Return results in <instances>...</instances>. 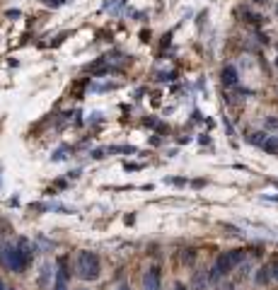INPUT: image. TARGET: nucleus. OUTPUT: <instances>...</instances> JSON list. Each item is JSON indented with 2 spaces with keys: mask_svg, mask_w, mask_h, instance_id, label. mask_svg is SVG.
<instances>
[{
  "mask_svg": "<svg viewBox=\"0 0 278 290\" xmlns=\"http://www.w3.org/2000/svg\"><path fill=\"white\" fill-rule=\"evenodd\" d=\"M0 263L7 271H12V273H22L29 263H31V252H29L22 242L20 244H7L0 252Z\"/></svg>",
  "mask_w": 278,
  "mask_h": 290,
  "instance_id": "1",
  "label": "nucleus"
},
{
  "mask_svg": "<svg viewBox=\"0 0 278 290\" xmlns=\"http://www.w3.org/2000/svg\"><path fill=\"white\" fill-rule=\"evenodd\" d=\"M102 273V261L94 252H80L78 254V276L83 281H97Z\"/></svg>",
  "mask_w": 278,
  "mask_h": 290,
  "instance_id": "2",
  "label": "nucleus"
},
{
  "mask_svg": "<svg viewBox=\"0 0 278 290\" xmlns=\"http://www.w3.org/2000/svg\"><path fill=\"white\" fill-rule=\"evenodd\" d=\"M245 259V249H232V252H225L220 254L216 263H213V271H211V281H218L220 276H227L240 261Z\"/></svg>",
  "mask_w": 278,
  "mask_h": 290,
  "instance_id": "3",
  "label": "nucleus"
},
{
  "mask_svg": "<svg viewBox=\"0 0 278 290\" xmlns=\"http://www.w3.org/2000/svg\"><path fill=\"white\" fill-rule=\"evenodd\" d=\"M162 288V271L160 266H150L143 276V290H160Z\"/></svg>",
  "mask_w": 278,
  "mask_h": 290,
  "instance_id": "4",
  "label": "nucleus"
},
{
  "mask_svg": "<svg viewBox=\"0 0 278 290\" xmlns=\"http://www.w3.org/2000/svg\"><path fill=\"white\" fill-rule=\"evenodd\" d=\"M220 80H222V85L225 87L237 85V68H235V65H225L222 73H220Z\"/></svg>",
  "mask_w": 278,
  "mask_h": 290,
  "instance_id": "5",
  "label": "nucleus"
},
{
  "mask_svg": "<svg viewBox=\"0 0 278 290\" xmlns=\"http://www.w3.org/2000/svg\"><path fill=\"white\" fill-rule=\"evenodd\" d=\"M261 147H264V152H269V155H278V136H269Z\"/></svg>",
  "mask_w": 278,
  "mask_h": 290,
  "instance_id": "6",
  "label": "nucleus"
},
{
  "mask_svg": "<svg viewBox=\"0 0 278 290\" xmlns=\"http://www.w3.org/2000/svg\"><path fill=\"white\" fill-rule=\"evenodd\" d=\"M269 278H271V266H264V268H259V273H256V283H261V286H264Z\"/></svg>",
  "mask_w": 278,
  "mask_h": 290,
  "instance_id": "7",
  "label": "nucleus"
},
{
  "mask_svg": "<svg viewBox=\"0 0 278 290\" xmlns=\"http://www.w3.org/2000/svg\"><path fill=\"white\" fill-rule=\"evenodd\" d=\"M266 138H269L266 133H261V131H256V133H251V136H249V138H247V141H249L251 145H259V147H261V145H264V141H266Z\"/></svg>",
  "mask_w": 278,
  "mask_h": 290,
  "instance_id": "8",
  "label": "nucleus"
},
{
  "mask_svg": "<svg viewBox=\"0 0 278 290\" xmlns=\"http://www.w3.org/2000/svg\"><path fill=\"white\" fill-rule=\"evenodd\" d=\"M68 157V147H58L54 152V160H65Z\"/></svg>",
  "mask_w": 278,
  "mask_h": 290,
  "instance_id": "9",
  "label": "nucleus"
},
{
  "mask_svg": "<svg viewBox=\"0 0 278 290\" xmlns=\"http://www.w3.org/2000/svg\"><path fill=\"white\" fill-rule=\"evenodd\" d=\"M65 2H68V0H46L49 7H58V5H65Z\"/></svg>",
  "mask_w": 278,
  "mask_h": 290,
  "instance_id": "10",
  "label": "nucleus"
},
{
  "mask_svg": "<svg viewBox=\"0 0 278 290\" xmlns=\"http://www.w3.org/2000/svg\"><path fill=\"white\" fill-rule=\"evenodd\" d=\"M39 281H41V283H46V281H49V266L41 271V278H39Z\"/></svg>",
  "mask_w": 278,
  "mask_h": 290,
  "instance_id": "11",
  "label": "nucleus"
},
{
  "mask_svg": "<svg viewBox=\"0 0 278 290\" xmlns=\"http://www.w3.org/2000/svg\"><path fill=\"white\" fill-rule=\"evenodd\" d=\"M271 276L278 281V261H274V266H271Z\"/></svg>",
  "mask_w": 278,
  "mask_h": 290,
  "instance_id": "12",
  "label": "nucleus"
},
{
  "mask_svg": "<svg viewBox=\"0 0 278 290\" xmlns=\"http://www.w3.org/2000/svg\"><path fill=\"white\" fill-rule=\"evenodd\" d=\"M116 290H131V286H126V283H121V286H119V288Z\"/></svg>",
  "mask_w": 278,
  "mask_h": 290,
  "instance_id": "13",
  "label": "nucleus"
},
{
  "mask_svg": "<svg viewBox=\"0 0 278 290\" xmlns=\"http://www.w3.org/2000/svg\"><path fill=\"white\" fill-rule=\"evenodd\" d=\"M174 290H186V288H184L182 283H177V286H174Z\"/></svg>",
  "mask_w": 278,
  "mask_h": 290,
  "instance_id": "14",
  "label": "nucleus"
},
{
  "mask_svg": "<svg viewBox=\"0 0 278 290\" xmlns=\"http://www.w3.org/2000/svg\"><path fill=\"white\" fill-rule=\"evenodd\" d=\"M0 290H5V283H2V278H0Z\"/></svg>",
  "mask_w": 278,
  "mask_h": 290,
  "instance_id": "15",
  "label": "nucleus"
},
{
  "mask_svg": "<svg viewBox=\"0 0 278 290\" xmlns=\"http://www.w3.org/2000/svg\"><path fill=\"white\" fill-rule=\"evenodd\" d=\"M254 2H259V5H261V2H266V0H254Z\"/></svg>",
  "mask_w": 278,
  "mask_h": 290,
  "instance_id": "16",
  "label": "nucleus"
},
{
  "mask_svg": "<svg viewBox=\"0 0 278 290\" xmlns=\"http://www.w3.org/2000/svg\"><path fill=\"white\" fill-rule=\"evenodd\" d=\"M276 65H278V58H276Z\"/></svg>",
  "mask_w": 278,
  "mask_h": 290,
  "instance_id": "17",
  "label": "nucleus"
}]
</instances>
